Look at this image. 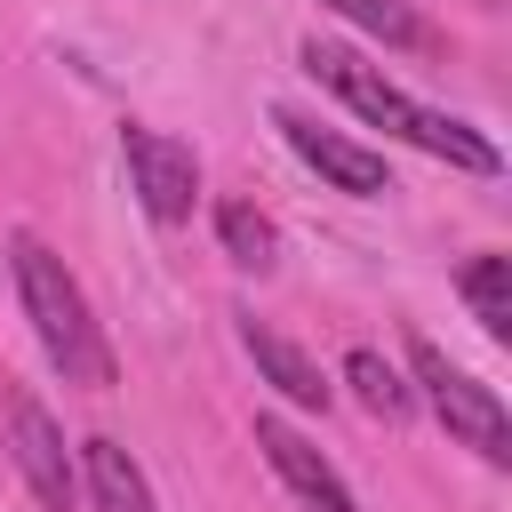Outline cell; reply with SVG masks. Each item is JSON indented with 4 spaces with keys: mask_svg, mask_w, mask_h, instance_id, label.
Instances as JSON below:
<instances>
[{
    "mask_svg": "<svg viewBox=\"0 0 512 512\" xmlns=\"http://www.w3.org/2000/svg\"><path fill=\"white\" fill-rule=\"evenodd\" d=\"M304 72L344 104V112H360L368 128H384V136H400V144H416V152H432V160H448V168H472V176H496L504 168V152H496V136H480L472 120H456V112H432L424 96H408L400 80H384V64H368V56H352L344 40H304Z\"/></svg>",
    "mask_w": 512,
    "mask_h": 512,
    "instance_id": "1",
    "label": "cell"
},
{
    "mask_svg": "<svg viewBox=\"0 0 512 512\" xmlns=\"http://www.w3.org/2000/svg\"><path fill=\"white\" fill-rule=\"evenodd\" d=\"M8 272H16V296H24V320L40 336V352L56 360L64 384L80 392H104L112 384V344L88 312V288L64 272V256L40 240V232H8Z\"/></svg>",
    "mask_w": 512,
    "mask_h": 512,
    "instance_id": "2",
    "label": "cell"
},
{
    "mask_svg": "<svg viewBox=\"0 0 512 512\" xmlns=\"http://www.w3.org/2000/svg\"><path fill=\"white\" fill-rule=\"evenodd\" d=\"M408 368H416V384H424V408H432V416H440L480 464H512V416H504L496 384L464 376L432 336H408Z\"/></svg>",
    "mask_w": 512,
    "mask_h": 512,
    "instance_id": "3",
    "label": "cell"
},
{
    "mask_svg": "<svg viewBox=\"0 0 512 512\" xmlns=\"http://www.w3.org/2000/svg\"><path fill=\"white\" fill-rule=\"evenodd\" d=\"M8 456H16L24 488H32L48 512H80V472H72L64 424H56L32 392H8Z\"/></svg>",
    "mask_w": 512,
    "mask_h": 512,
    "instance_id": "4",
    "label": "cell"
},
{
    "mask_svg": "<svg viewBox=\"0 0 512 512\" xmlns=\"http://www.w3.org/2000/svg\"><path fill=\"white\" fill-rule=\"evenodd\" d=\"M120 160H128V184H136V200H144L152 224H184L200 208V160H192V144H176L160 128H128Z\"/></svg>",
    "mask_w": 512,
    "mask_h": 512,
    "instance_id": "5",
    "label": "cell"
},
{
    "mask_svg": "<svg viewBox=\"0 0 512 512\" xmlns=\"http://www.w3.org/2000/svg\"><path fill=\"white\" fill-rule=\"evenodd\" d=\"M272 128H280V136H288V152H296L304 168H320L336 192H352V200H376V192H392V176H384V152H368V144H352V136L320 128L312 112H272Z\"/></svg>",
    "mask_w": 512,
    "mask_h": 512,
    "instance_id": "6",
    "label": "cell"
},
{
    "mask_svg": "<svg viewBox=\"0 0 512 512\" xmlns=\"http://www.w3.org/2000/svg\"><path fill=\"white\" fill-rule=\"evenodd\" d=\"M256 448H264V464L280 472V488L304 504V512H360V496L344 488V472L296 432V424H280V416H256Z\"/></svg>",
    "mask_w": 512,
    "mask_h": 512,
    "instance_id": "7",
    "label": "cell"
},
{
    "mask_svg": "<svg viewBox=\"0 0 512 512\" xmlns=\"http://www.w3.org/2000/svg\"><path fill=\"white\" fill-rule=\"evenodd\" d=\"M240 320V344H248V360H256V376L280 392V400H296V408H328V376H320V360L304 352V344H288L272 320H256V312H232Z\"/></svg>",
    "mask_w": 512,
    "mask_h": 512,
    "instance_id": "8",
    "label": "cell"
},
{
    "mask_svg": "<svg viewBox=\"0 0 512 512\" xmlns=\"http://www.w3.org/2000/svg\"><path fill=\"white\" fill-rule=\"evenodd\" d=\"M80 472H88V512H160L144 464L120 440H80Z\"/></svg>",
    "mask_w": 512,
    "mask_h": 512,
    "instance_id": "9",
    "label": "cell"
},
{
    "mask_svg": "<svg viewBox=\"0 0 512 512\" xmlns=\"http://www.w3.org/2000/svg\"><path fill=\"white\" fill-rule=\"evenodd\" d=\"M320 8H336L344 24H360V32L384 40V48H416V56L440 48V32L416 16V0H320Z\"/></svg>",
    "mask_w": 512,
    "mask_h": 512,
    "instance_id": "10",
    "label": "cell"
},
{
    "mask_svg": "<svg viewBox=\"0 0 512 512\" xmlns=\"http://www.w3.org/2000/svg\"><path fill=\"white\" fill-rule=\"evenodd\" d=\"M216 232H224V256H232L240 272H272V264H280V232H272V216H264L256 200H224V208H216Z\"/></svg>",
    "mask_w": 512,
    "mask_h": 512,
    "instance_id": "11",
    "label": "cell"
},
{
    "mask_svg": "<svg viewBox=\"0 0 512 512\" xmlns=\"http://www.w3.org/2000/svg\"><path fill=\"white\" fill-rule=\"evenodd\" d=\"M456 288H464L472 320L504 344V336H512V256H472V264L456 272Z\"/></svg>",
    "mask_w": 512,
    "mask_h": 512,
    "instance_id": "12",
    "label": "cell"
},
{
    "mask_svg": "<svg viewBox=\"0 0 512 512\" xmlns=\"http://www.w3.org/2000/svg\"><path fill=\"white\" fill-rule=\"evenodd\" d=\"M344 384H352V400H360L368 416H384V424H400V416H408V384H400L368 344H360V352H344Z\"/></svg>",
    "mask_w": 512,
    "mask_h": 512,
    "instance_id": "13",
    "label": "cell"
}]
</instances>
